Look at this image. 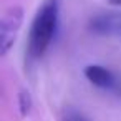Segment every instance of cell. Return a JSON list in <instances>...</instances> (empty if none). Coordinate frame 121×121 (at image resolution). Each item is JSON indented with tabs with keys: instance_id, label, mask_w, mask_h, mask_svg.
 Masks as SVG:
<instances>
[{
	"instance_id": "1",
	"label": "cell",
	"mask_w": 121,
	"mask_h": 121,
	"mask_svg": "<svg viewBox=\"0 0 121 121\" xmlns=\"http://www.w3.org/2000/svg\"><path fill=\"white\" fill-rule=\"evenodd\" d=\"M60 9L61 0H45L37 10L27 40L25 56L28 63L40 60L53 43L60 27Z\"/></svg>"
},
{
	"instance_id": "2",
	"label": "cell",
	"mask_w": 121,
	"mask_h": 121,
	"mask_svg": "<svg viewBox=\"0 0 121 121\" xmlns=\"http://www.w3.org/2000/svg\"><path fill=\"white\" fill-rule=\"evenodd\" d=\"M22 23H23V9L22 7H17V5L10 7L4 13L2 22H0V55L2 56H5L12 50Z\"/></svg>"
},
{
	"instance_id": "3",
	"label": "cell",
	"mask_w": 121,
	"mask_h": 121,
	"mask_svg": "<svg viewBox=\"0 0 121 121\" xmlns=\"http://www.w3.org/2000/svg\"><path fill=\"white\" fill-rule=\"evenodd\" d=\"M85 78L96 88L111 91L116 96H121V75L113 73L109 68L101 65H88L83 70Z\"/></svg>"
},
{
	"instance_id": "4",
	"label": "cell",
	"mask_w": 121,
	"mask_h": 121,
	"mask_svg": "<svg viewBox=\"0 0 121 121\" xmlns=\"http://www.w3.org/2000/svg\"><path fill=\"white\" fill-rule=\"evenodd\" d=\"M90 32L98 35H111V33H121V15L116 13H101L91 17L88 23Z\"/></svg>"
},
{
	"instance_id": "5",
	"label": "cell",
	"mask_w": 121,
	"mask_h": 121,
	"mask_svg": "<svg viewBox=\"0 0 121 121\" xmlns=\"http://www.w3.org/2000/svg\"><path fill=\"white\" fill-rule=\"evenodd\" d=\"M18 108H20V113L23 116H27L32 108H33V99H32V95L27 91V90H22L20 95H18Z\"/></svg>"
},
{
	"instance_id": "6",
	"label": "cell",
	"mask_w": 121,
	"mask_h": 121,
	"mask_svg": "<svg viewBox=\"0 0 121 121\" xmlns=\"http://www.w3.org/2000/svg\"><path fill=\"white\" fill-rule=\"evenodd\" d=\"M63 121H90L83 113H80L78 109H73V108H68L65 109L63 113Z\"/></svg>"
}]
</instances>
